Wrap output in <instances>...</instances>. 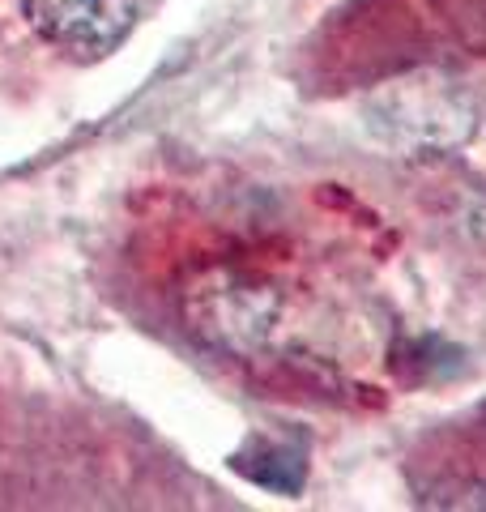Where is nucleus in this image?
<instances>
[{"instance_id":"f03ea898","label":"nucleus","mask_w":486,"mask_h":512,"mask_svg":"<svg viewBox=\"0 0 486 512\" xmlns=\"http://www.w3.org/2000/svg\"><path fill=\"white\" fill-rule=\"evenodd\" d=\"M154 0H26L39 35L77 60H99L133 35Z\"/></svg>"},{"instance_id":"f257e3e1","label":"nucleus","mask_w":486,"mask_h":512,"mask_svg":"<svg viewBox=\"0 0 486 512\" xmlns=\"http://www.w3.org/2000/svg\"><path fill=\"white\" fill-rule=\"evenodd\" d=\"M188 329L201 342L231 350V355H252L256 346H265L278 320V295L265 282H256L235 269H214L188 291L184 303Z\"/></svg>"}]
</instances>
